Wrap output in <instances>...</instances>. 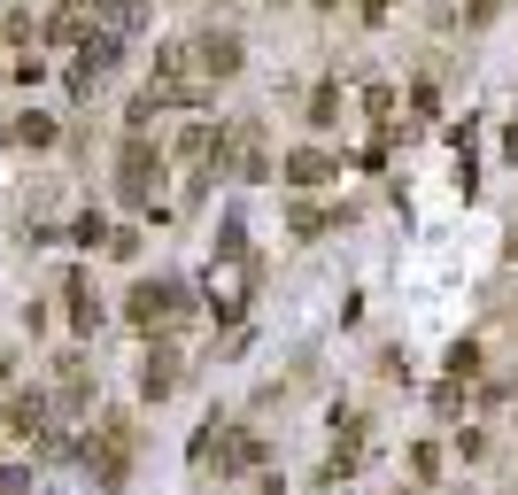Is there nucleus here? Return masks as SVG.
I'll list each match as a JSON object with an SVG mask.
<instances>
[{
	"label": "nucleus",
	"instance_id": "nucleus-1",
	"mask_svg": "<svg viewBox=\"0 0 518 495\" xmlns=\"http://www.w3.org/2000/svg\"><path fill=\"white\" fill-rule=\"evenodd\" d=\"M116 178H124V194H132V202H147V194L163 186V155L147 147V132H132V140H124V155H116Z\"/></svg>",
	"mask_w": 518,
	"mask_h": 495
},
{
	"label": "nucleus",
	"instance_id": "nucleus-2",
	"mask_svg": "<svg viewBox=\"0 0 518 495\" xmlns=\"http://www.w3.org/2000/svg\"><path fill=\"white\" fill-rule=\"evenodd\" d=\"M178 302H186V294H178L171 279H140V287H132V325H140V333H163V325L178 318Z\"/></svg>",
	"mask_w": 518,
	"mask_h": 495
},
{
	"label": "nucleus",
	"instance_id": "nucleus-3",
	"mask_svg": "<svg viewBox=\"0 0 518 495\" xmlns=\"http://www.w3.org/2000/svg\"><path fill=\"white\" fill-rule=\"evenodd\" d=\"M124 465H132V426L109 418L101 426V488H124Z\"/></svg>",
	"mask_w": 518,
	"mask_h": 495
},
{
	"label": "nucleus",
	"instance_id": "nucleus-4",
	"mask_svg": "<svg viewBox=\"0 0 518 495\" xmlns=\"http://www.w3.org/2000/svg\"><path fill=\"white\" fill-rule=\"evenodd\" d=\"M171 387H178V349H171V341H155L147 364H140V395H147V403H163Z\"/></svg>",
	"mask_w": 518,
	"mask_h": 495
},
{
	"label": "nucleus",
	"instance_id": "nucleus-5",
	"mask_svg": "<svg viewBox=\"0 0 518 495\" xmlns=\"http://www.w3.org/2000/svg\"><path fill=\"white\" fill-rule=\"evenodd\" d=\"M194 62H202V78H232V70H240V39H232V31H202V47H194Z\"/></svg>",
	"mask_w": 518,
	"mask_h": 495
},
{
	"label": "nucleus",
	"instance_id": "nucleus-6",
	"mask_svg": "<svg viewBox=\"0 0 518 495\" xmlns=\"http://www.w3.org/2000/svg\"><path fill=\"white\" fill-rule=\"evenodd\" d=\"M287 178H294V186H325V178H333V155H317V147H294V155H287Z\"/></svg>",
	"mask_w": 518,
	"mask_h": 495
},
{
	"label": "nucleus",
	"instance_id": "nucleus-7",
	"mask_svg": "<svg viewBox=\"0 0 518 495\" xmlns=\"http://www.w3.org/2000/svg\"><path fill=\"white\" fill-rule=\"evenodd\" d=\"M70 325H78V333H93V325H101V302H93L86 279H70Z\"/></svg>",
	"mask_w": 518,
	"mask_h": 495
},
{
	"label": "nucleus",
	"instance_id": "nucleus-8",
	"mask_svg": "<svg viewBox=\"0 0 518 495\" xmlns=\"http://www.w3.org/2000/svg\"><path fill=\"white\" fill-rule=\"evenodd\" d=\"M8 426H16V434H39V426H47V403H39V395H16V403H8Z\"/></svg>",
	"mask_w": 518,
	"mask_h": 495
},
{
	"label": "nucleus",
	"instance_id": "nucleus-9",
	"mask_svg": "<svg viewBox=\"0 0 518 495\" xmlns=\"http://www.w3.org/2000/svg\"><path fill=\"white\" fill-rule=\"evenodd\" d=\"M16 140H24V147H55V117H39V109L16 117Z\"/></svg>",
	"mask_w": 518,
	"mask_h": 495
},
{
	"label": "nucleus",
	"instance_id": "nucleus-10",
	"mask_svg": "<svg viewBox=\"0 0 518 495\" xmlns=\"http://www.w3.org/2000/svg\"><path fill=\"white\" fill-rule=\"evenodd\" d=\"M256 457H263V441H256V434H232V441H225V465H232V472H248Z\"/></svg>",
	"mask_w": 518,
	"mask_h": 495
},
{
	"label": "nucleus",
	"instance_id": "nucleus-11",
	"mask_svg": "<svg viewBox=\"0 0 518 495\" xmlns=\"http://www.w3.org/2000/svg\"><path fill=\"white\" fill-rule=\"evenodd\" d=\"M472 372H480V349H472V341H457V349H449V379H457V387H464V379H472Z\"/></svg>",
	"mask_w": 518,
	"mask_h": 495
},
{
	"label": "nucleus",
	"instance_id": "nucleus-12",
	"mask_svg": "<svg viewBox=\"0 0 518 495\" xmlns=\"http://www.w3.org/2000/svg\"><path fill=\"white\" fill-rule=\"evenodd\" d=\"M70 240H78V248H101V240H109V225H101V217H78V225H70Z\"/></svg>",
	"mask_w": 518,
	"mask_h": 495
},
{
	"label": "nucleus",
	"instance_id": "nucleus-13",
	"mask_svg": "<svg viewBox=\"0 0 518 495\" xmlns=\"http://www.w3.org/2000/svg\"><path fill=\"white\" fill-rule=\"evenodd\" d=\"M333 109H341V93H333V86H317V101H310V124H333Z\"/></svg>",
	"mask_w": 518,
	"mask_h": 495
},
{
	"label": "nucleus",
	"instance_id": "nucleus-14",
	"mask_svg": "<svg viewBox=\"0 0 518 495\" xmlns=\"http://www.w3.org/2000/svg\"><path fill=\"white\" fill-rule=\"evenodd\" d=\"M503 155H511V163H518V117H511V132H503Z\"/></svg>",
	"mask_w": 518,
	"mask_h": 495
},
{
	"label": "nucleus",
	"instance_id": "nucleus-15",
	"mask_svg": "<svg viewBox=\"0 0 518 495\" xmlns=\"http://www.w3.org/2000/svg\"><path fill=\"white\" fill-rule=\"evenodd\" d=\"M379 16H387V0H364V24H379Z\"/></svg>",
	"mask_w": 518,
	"mask_h": 495
},
{
	"label": "nucleus",
	"instance_id": "nucleus-16",
	"mask_svg": "<svg viewBox=\"0 0 518 495\" xmlns=\"http://www.w3.org/2000/svg\"><path fill=\"white\" fill-rule=\"evenodd\" d=\"M0 387H8V349H0Z\"/></svg>",
	"mask_w": 518,
	"mask_h": 495
}]
</instances>
